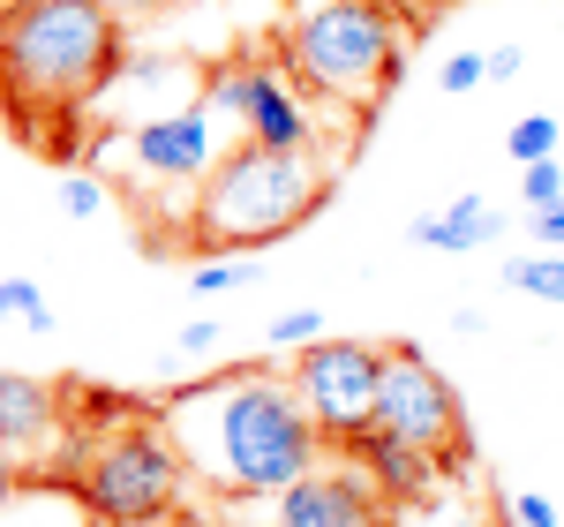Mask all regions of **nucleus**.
<instances>
[{
  "mask_svg": "<svg viewBox=\"0 0 564 527\" xmlns=\"http://www.w3.org/2000/svg\"><path fill=\"white\" fill-rule=\"evenodd\" d=\"M159 430L174 438L188 475L234 490V497H279L294 475L324 460V438H316L308 407L294 399V385L249 377V369L166 399Z\"/></svg>",
  "mask_w": 564,
  "mask_h": 527,
  "instance_id": "1",
  "label": "nucleus"
},
{
  "mask_svg": "<svg viewBox=\"0 0 564 527\" xmlns=\"http://www.w3.org/2000/svg\"><path fill=\"white\" fill-rule=\"evenodd\" d=\"M129 68V39L106 0H0V106L23 136L53 114H90Z\"/></svg>",
  "mask_w": 564,
  "mask_h": 527,
  "instance_id": "2",
  "label": "nucleus"
},
{
  "mask_svg": "<svg viewBox=\"0 0 564 527\" xmlns=\"http://www.w3.org/2000/svg\"><path fill=\"white\" fill-rule=\"evenodd\" d=\"M324 204V174L302 151H263L234 143L204 166L188 204V257H257L263 241H286Z\"/></svg>",
  "mask_w": 564,
  "mask_h": 527,
  "instance_id": "3",
  "label": "nucleus"
},
{
  "mask_svg": "<svg viewBox=\"0 0 564 527\" xmlns=\"http://www.w3.org/2000/svg\"><path fill=\"white\" fill-rule=\"evenodd\" d=\"M286 61L308 90L369 106V114H377V98H391L406 84V45H399V31H391V15L377 0H316L286 31Z\"/></svg>",
  "mask_w": 564,
  "mask_h": 527,
  "instance_id": "4",
  "label": "nucleus"
},
{
  "mask_svg": "<svg viewBox=\"0 0 564 527\" xmlns=\"http://www.w3.org/2000/svg\"><path fill=\"white\" fill-rule=\"evenodd\" d=\"M181 490L188 467L159 422H113L76 467V497L106 527H166L181 513Z\"/></svg>",
  "mask_w": 564,
  "mask_h": 527,
  "instance_id": "5",
  "label": "nucleus"
},
{
  "mask_svg": "<svg viewBox=\"0 0 564 527\" xmlns=\"http://www.w3.org/2000/svg\"><path fill=\"white\" fill-rule=\"evenodd\" d=\"M369 422H377L384 438L414 444V452H430L444 475H467V460H475V438H467V415H459L452 377H444V369H436V362L414 347V340H391V347H384Z\"/></svg>",
  "mask_w": 564,
  "mask_h": 527,
  "instance_id": "6",
  "label": "nucleus"
},
{
  "mask_svg": "<svg viewBox=\"0 0 564 527\" xmlns=\"http://www.w3.org/2000/svg\"><path fill=\"white\" fill-rule=\"evenodd\" d=\"M377 369H384V347L377 340H308L294 347V399L308 407L316 438L347 444L354 430H369V407H377Z\"/></svg>",
  "mask_w": 564,
  "mask_h": 527,
  "instance_id": "7",
  "label": "nucleus"
},
{
  "mask_svg": "<svg viewBox=\"0 0 564 527\" xmlns=\"http://www.w3.org/2000/svg\"><path fill=\"white\" fill-rule=\"evenodd\" d=\"M212 106L241 114V143H263V151H308L316 143V121L302 106V84L279 76L271 61H241L212 84Z\"/></svg>",
  "mask_w": 564,
  "mask_h": 527,
  "instance_id": "8",
  "label": "nucleus"
},
{
  "mask_svg": "<svg viewBox=\"0 0 564 527\" xmlns=\"http://www.w3.org/2000/svg\"><path fill=\"white\" fill-rule=\"evenodd\" d=\"M212 106H166V114H151V121H135L121 136V159H98V166H129L143 181H174V189H196L204 166H212Z\"/></svg>",
  "mask_w": 564,
  "mask_h": 527,
  "instance_id": "9",
  "label": "nucleus"
},
{
  "mask_svg": "<svg viewBox=\"0 0 564 527\" xmlns=\"http://www.w3.org/2000/svg\"><path fill=\"white\" fill-rule=\"evenodd\" d=\"M279 527H391L384 490L361 475V460H339V467H308L279 490Z\"/></svg>",
  "mask_w": 564,
  "mask_h": 527,
  "instance_id": "10",
  "label": "nucleus"
},
{
  "mask_svg": "<svg viewBox=\"0 0 564 527\" xmlns=\"http://www.w3.org/2000/svg\"><path fill=\"white\" fill-rule=\"evenodd\" d=\"M347 452L361 460V475L384 490V505H422V497H436V475H444V467H436L430 452H414V444L384 438L377 422H369V430H354Z\"/></svg>",
  "mask_w": 564,
  "mask_h": 527,
  "instance_id": "11",
  "label": "nucleus"
},
{
  "mask_svg": "<svg viewBox=\"0 0 564 527\" xmlns=\"http://www.w3.org/2000/svg\"><path fill=\"white\" fill-rule=\"evenodd\" d=\"M0 438H8L15 460L45 452V444L61 438V392L39 385V377H23V369H0Z\"/></svg>",
  "mask_w": 564,
  "mask_h": 527,
  "instance_id": "12",
  "label": "nucleus"
},
{
  "mask_svg": "<svg viewBox=\"0 0 564 527\" xmlns=\"http://www.w3.org/2000/svg\"><path fill=\"white\" fill-rule=\"evenodd\" d=\"M497 234H505V219H497V204H489V196H459L452 212L406 226V241H414V249H444V257H475V249H489Z\"/></svg>",
  "mask_w": 564,
  "mask_h": 527,
  "instance_id": "13",
  "label": "nucleus"
},
{
  "mask_svg": "<svg viewBox=\"0 0 564 527\" xmlns=\"http://www.w3.org/2000/svg\"><path fill=\"white\" fill-rule=\"evenodd\" d=\"M505 287H512V294H534V302H557V309H564V249L512 257V264H505Z\"/></svg>",
  "mask_w": 564,
  "mask_h": 527,
  "instance_id": "14",
  "label": "nucleus"
},
{
  "mask_svg": "<svg viewBox=\"0 0 564 527\" xmlns=\"http://www.w3.org/2000/svg\"><path fill=\"white\" fill-rule=\"evenodd\" d=\"M53 204H61L68 219H98V212H106V181L90 174V166H61V181H53Z\"/></svg>",
  "mask_w": 564,
  "mask_h": 527,
  "instance_id": "15",
  "label": "nucleus"
},
{
  "mask_svg": "<svg viewBox=\"0 0 564 527\" xmlns=\"http://www.w3.org/2000/svg\"><path fill=\"white\" fill-rule=\"evenodd\" d=\"M188 287H196V294H234V287H257V257H196Z\"/></svg>",
  "mask_w": 564,
  "mask_h": 527,
  "instance_id": "16",
  "label": "nucleus"
},
{
  "mask_svg": "<svg viewBox=\"0 0 564 527\" xmlns=\"http://www.w3.org/2000/svg\"><path fill=\"white\" fill-rule=\"evenodd\" d=\"M557 114H527V121H512V136H505V151H512V159H557Z\"/></svg>",
  "mask_w": 564,
  "mask_h": 527,
  "instance_id": "17",
  "label": "nucleus"
},
{
  "mask_svg": "<svg viewBox=\"0 0 564 527\" xmlns=\"http://www.w3.org/2000/svg\"><path fill=\"white\" fill-rule=\"evenodd\" d=\"M0 316H23L31 332H53V309H45L39 279H0Z\"/></svg>",
  "mask_w": 564,
  "mask_h": 527,
  "instance_id": "18",
  "label": "nucleus"
},
{
  "mask_svg": "<svg viewBox=\"0 0 564 527\" xmlns=\"http://www.w3.org/2000/svg\"><path fill=\"white\" fill-rule=\"evenodd\" d=\"M550 196H564V166L557 159H527L520 166V204L534 212V204H550Z\"/></svg>",
  "mask_w": 564,
  "mask_h": 527,
  "instance_id": "19",
  "label": "nucleus"
},
{
  "mask_svg": "<svg viewBox=\"0 0 564 527\" xmlns=\"http://www.w3.org/2000/svg\"><path fill=\"white\" fill-rule=\"evenodd\" d=\"M527 234H534V249H564V196L534 204V212H527Z\"/></svg>",
  "mask_w": 564,
  "mask_h": 527,
  "instance_id": "20",
  "label": "nucleus"
},
{
  "mask_svg": "<svg viewBox=\"0 0 564 527\" xmlns=\"http://www.w3.org/2000/svg\"><path fill=\"white\" fill-rule=\"evenodd\" d=\"M316 332H324V316H316V309H286V316L271 324V347H308Z\"/></svg>",
  "mask_w": 564,
  "mask_h": 527,
  "instance_id": "21",
  "label": "nucleus"
},
{
  "mask_svg": "<svg viewBox=\"0 0 564 527\" xmlns=\"http://www.w3.org/2000/svg\"><path fill=\"white\" fill-rule=\"evenodd\" d=\"M475 84H481V53H452V61L436 68V90H452V98L475 90Z\"/></svg>",
  "mask_w": 564,
  "mask_h": 527,
  "instance_id": "22",
  "label": "nucleus"
},
{
  "mask_svg": "<svg viewBox=\"0 0 564 527\" xmlns=\"http://www.w3.org/2000/svg\"><path fill=\"white\" fill-rule=\"evenodd\" d=\"M520 68H527L520 45H497V53H481V84H512Z\"/></svg>",
  "mask_w": 564,
  "mask_h": 527,
  "instance_id": "23",
  "label": "nucleus"
},
{
  "mask_svg": "<svg viewBox=\"0 0 564 527\" xmlns=\"http://www.w3.org/2000/svg\"><path fill=\"white\" fill-rule=\"evenodd\" d=\"M512 520H520V527H564L557 505H550V497H534V490H520V497H512Z\"/></svg>",
  "mask_w": 564,
  "mask_h": 527,
  "instance_id": "24",
  "label": "nucleus"
},
{
  "mask_svg": "<svg viewBox=\"0 0 564 527\" xmlns=\"http://www.w3.org/2000/svg\"><path fill=\"white\" fill-rule=\"evenodd\" d=\"M391 527H475V520H467L459 505H430V513H406V520L391 513Z\"/></svg>",
  "mask_w": 564,
  "mask_h": 527,
  "instance_id": "25",
  "label": "nucleus"
},
{
  "mask_svg": "<svg viewBox=\"0 0 564 527\" xmlns=\"http://www.w3.org/2000/svg\"><path fill=\"white\" fill-rule=\"evenodd\" d=\"M212 347H218V324H212V316L181 324V354H212Z\"/></svg>",
  "mask_w": 564,
  "mask_h": 527,
  "instance_id": "26",
  "label": "nucleus"
},
{
  "mask_svg": "<svg viewBox=\"0 0 564 527\" xmlns=\"http://www.w3.org/2000/svg\"><path fill=\"white\" fill-rule=\"evenodd\" d=\"M15 490V452H8V438H0V497Z\"/></svg>",
  "mask_w": 564,
  "mask_h": 527,
  "instance_id": "27",
  "label": "nucleus"
},
{
  "mask_svg": "<svg viewBox=\"0 0 564 527\" xmlns=\"http://www.w3.org/2000/svg\"><path fill=\"white\" fill-rule=\"evenodd\" d=\"M174 0H129V15H166Z\"/></svg>",
  "mask_w": 564,
  "mask_h": 527,
  "instance_id": "28",
  "label": "nucleus"
},
{
  "mask_svg": "<svg viewBox=\"0 0 564 527\" xmlns=\"http://www.w3.org/2000/svg\"><path fill=\"white\" fill-rule=\"evenodd\" d=\"M204 527H249V520H204Z\"/></svg>",
  "mask_w": 564,
  "mask_h": 527,
  "instance_id": "29",
  "label": "nucleus"
}]
</instances>
